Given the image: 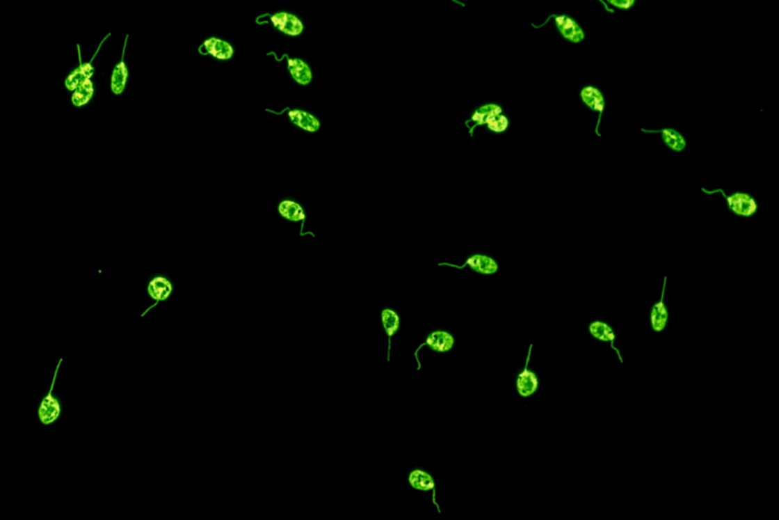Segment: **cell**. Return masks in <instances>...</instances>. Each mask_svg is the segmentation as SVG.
Returning <instances> with one entry per match:
<instances>
[{"mask_svg":"<svg viewBox=\"0 0 779 520\" xmlns=\"http://www.w3.org/2000/svg\"><path fill=\"white\" fill-rule=\"evenodd\" d=\"M278 212L282 218L289 222L300 223V236H305V225L307 222V212L304 207L298 201L292 198H284L278 203Z\"/></svg>","mask_w":779,"mask_h":520,"instance_id":"obj_11","label":"cell"},{"mask_svg":"<svg viewBox=\"0 0 779 520\" xmlns=\"http://www.w3.org/2000/svg\"><path fill=\"white\" fill-rule=\"evenodd\" d=\"M493 105H495V104L490 103L481 106V107L478 108L477 110L473 112L472 116H471L469 120L465 121V124H466L467 127H468L469 134H470L471 137H473L476 128H477L478 126L483 125L484 123H485L487 114L492 109Z\"/></svg>","mask_w":779,"mask_h":520,"instance_id":"obj_20","label":"cell"},{"mask_svg":"<svg viewBox=\"0 0 779 520\" xmlns=\"http://www.w3.org/2000/svg\"><path fill=\"white\" fill-rule=\"evenodd\" d=\"M128 38H129V35L126 36L125 42H124L121 61L115 66L114 70H113L112 77H111V90H112L113 94L116 95V96H120V95L123 94L126 88V85H127L128 68L127 65H126L125 58H124V57H125V49L126 45H127Z\"/></svg>","mask_w":779,"mask_h":520,"instance_id":"obj_17","label":"cell"},{"mask_svg":"<svg viewBox=\"0 0 779 520\" xmlns=\"http://www.w3.org/2000/svg\"><path fill=\"white\" fill-rule=\"evenodd\" d=\"M533 344L530 345V349L528 352V357H527L526 365H524L523 370L517 376V381H515V386H517V391L522 397H530L538 391L539 388V379L534 372L529 369L528 365L530 362L531 353H532Z\"/></svg>","mask_w":779,"mask_h":520,"instance_id":"obj_10","label":"cell"},{"mask_svg":"<svg viewBox=\"0 0 779 520\" xmlns=\"http://www.w3.org/2000/svg\"><path fill=\"white\" fill-rule=\"evenodd\" d=\"M65 362V356H61L55 365L49 388L37 402L36 415L38 424L44 428H51L56 426L64 416V404L62 398L57 391L58 386V376L63 363Z\"/></svg>","mask_w":779,"mask_h":520,"instance_id":"obj_1","label":"cell"},{"mask_svg":"<svg viewBox=\"0 0 779 520\" xmlns=\"http://www.w3.org/2000/svg\"><path fill=\"white\" fill-rule=\"evenodd\" d=\"M641 132H645V134H661V141H663L664 145H665L666 147L668 148V149H670L675 152H684V150H685L686 149V147H687V141H686V139L685 137H684L683 134H682L678 129H676V128L664 127L661 128V129L656 130L645 129V128H643V129H641Z\"/></svg>","mask_w":779,"mask_h":520,"instance_id":"obj_14","label":"cell"},{"mask_svg":"<svg viewBox=\"0 0 779 520\" xmlns=\"http://www.w3.org/2000/svg\"><path fill=\"white\" fill-rule=\"evenodd\" d=\"M95 94L94 84L90 79L86 81L83 85L79 86L77 90L73 92L72 97V103L75 107H83L86 106L90 100L93 99Z\"/></svg>","mask_w":779,"mask_h":520,"instance_id":"obj_19","label":"cell"},{"mask_svg":"<svg viewBox=\"0 0 779 520\" xmlns=\"http://www.w3.org/2000/svg\"><path fill=\"white\" fill-rule=\"evenodd\" d=\"M287 62L289 74L296 83L302 86H307L311 83L313 75L309 66L304 61L296 58H287Z\"/></svg>","mask_w":779,"mask_h":520,"instance_id":"obj_18","label":"cell"},{"mask_svg":"<svg viewBox=\"0 0 779 520\" xmlns=\"http://www.w3.org/2000/svg\"><path fill=\"white\" fill-rule=\"evenodd\" d=\"M407 480H408L409 484H410L411 488H413L414 490L421 491V492H429V491L433 492V505L437 507L438 514H440V505H438L437 500H435V498H437V490H435L437 486H435V479H433V475L427 473V471L421 470V468H415V470L409 473Z\"/></svg>","mask_w":779,"mask_h":520,"instance_id":"obj_12","label":"cell"},{"mask_svg":"<svg viewBox=\"0 0 779 520\" xmlns=\"http://www.w3.org/2000/svg\"><path fill=\"white\" fill-rule=\"evenodd\" d=\"M77 48H79V66L75 68L72 74L68 75L65 79V87L68 90H70V92H74L79 86L83 85L86 81L90 79V77H93L95 72L94 66H93V61H94V57L96 54L94 55L92 61L88 62V63L83 64L81 63L79 45H77Z\"/></svg>","mask_w":779,"mask_h":520,"instance_id":"obj_16","label":"cell"},{"mask_svg":"<svg viewBox=\"0 0 779 520\" xmlns=\"http://www.w3.org/2000/svg\"><path fill=\"white\" fill-rule=\"evenodd\" d=\"M701 190L706 194H721L727 203L728 210L739 218H752L758 212L759 205L757 199L748 192L736 191L734 194H727L721 188H714L712 190L701 188Z\"/></svg>","mask_w":779,"mask_h":520,"instance_id":"obj_3","label":"cell"},{"mask_svg":"<svg viewBox=\"0 0 779 520\" xmlns=\"http://www.w3.org/2000/svg\"><path fill=\"white\" fill-rule=\"evenodd\" d=\"M256 23L259 25L263 24H272L280 32L289 36H298L304 30L302 22L296 17L287 13H278L274 15H263L257 17Z\"/></svg>","mask_w":779,"mask_h":520,"instance_id":"obj_4","label":"cell"},{"mask_svg":"<svg viewBox=\"0 0 779 520\" xmlns=\"http://www.w3.org/2000/svg\"><path fill=\"white\" fill-rule=\"evenodd\" d=\"M552 21L560 35L570 43H581L586 38L583 28L572 17L566 15H552Z\"/></svg>","mask_w":779,"mask_h":520,"instance_id":"obj_9","label":"cell"},{"mask_svg":"<svg viewBox=\"0 0 779 520\" xmlns=\"http://www.w3.org/2000/svg\"><path fill=\"white\" fill-rule=\"evenodd\" d=\"M588 329H590L591 335L594 336L595 338L601 340V342H608L607 336L612 327L606 322L597 320V322L591 323Z\"/></svg>","mask_w":779,"mask_h":520,"instance_id":"obj_22","label":"cell"},{"mask_svg":"<svg viewBox=\"0 0 779 520\" xmlns=\"http://www.w3.org/2000/svg\"><path fill=\"white\" fill-rule=\"evenodd\" d=\"M455 346V338L449 333L448 331H433L428 336H427L426 342L420 345L417 349L414 352V358L417 361V370L421 368V363L419 361L420 349L424 347H428L429 349H433V352L437 353H448Z\"/></svg>","mask_w":779,"mask_h":520,"instance_id":"obj_7","label":"cell"},{"mask_svg":"<svg viewBox=\"0 0 779 520\" xmlns=\"http://www.w3.org/2000/svg\"><path fill=\"white\" fill-rule=\"evenodd\" d=\"M174 293L175 283L172 278L163 274H152L145 284V296L150 305L141 313V317H145L152 310L169 302Z\"/></svg>","mask_w":779,"mask_h":520,"instance_id":"obj_2","label":"cell"},{"mask_svg":"<svg viewBox=\"0 0 779 520\" xmlns=\"http://www.w3.org/2000/svg\"><path fill=\"white\" fill-rule=\"evenodd\" d=\"M438 265H440V267H451L458 269L469 267V269L474 271L475 273L485 274V276L497 274V271H499V263H497V261L495 260V258L485 255V254L480 253L472 254V255L469 256V258H467L466 260H464L462 265H451V263L449 262H440L438 263Z\"/></svg>","mask_w":779,"mask_h":520,"instance_id":"obj_6","label":"cell"},{"mask_svg":"<svg viewBox=\"0 0 779 520\" xmlns=\"http://www.w3.org/2000/svg\"><path fill=\"white\" fill-rule=\"evenodd\" d=\"M380 324L385 335L388 338V362L391 359L392 340L394 336L400 331L401 327V317L396 310L392 308H383L380 311Z\"/></svg>","mask_w":779,"mask_h":520,"instance_id":"obj_15","label":"cell"},{"mask_svg":"<svg viewBox=\"0 0 779 520\" xmlns=\"http://www.w3.org/2000/svg\"><path fill=\"white\" fill-rule=\"evenodd\" d=\"M266 111L273 113L275 115L285 114L292 125L296 126L303 132H307V134H316L321 128L320 120L311 113L304 111V110L285 108L280 112L273 111L271 109H266Z\"/></svg>","mask_w":779,"mask_h":520,"instance_id":"obj_5","label":"cell"},{"mask_svg":"<svg viewBox=\"0 0 779 520\" xmlns=\"http://www.w3.org/2000/svg\"><path fill=\"white\" fill-rule=\"evenodd\" d=\"M453 1L457 2V3H460V2L458 1V0H453ZM460 4H462V3H460ZM462 6H464V4H462Z\"/></svg>","mask_w":779,"mask_h":520,"instance_id":"obj_24","label":"cell"},{"mask_svg":"<svg viewBox=\"0 0 779 520\" xmlns=\"http://www.w3.org/2000/svg\"><path fill=\"white\" fill-rule=\"evenodd\" d=\"M603 4L605 10L609 13H614L615 10H630L635 6L636 0H599Z\"/></svg>","mask_w":779,"mask_h":520,"instance_id":"obj_21","label":"cell"},{"mask_svg":"<svg viewBox=\"0 0 779 520\" xmlns=\"http://www.w3.org/2000/svg\"><path fill=\"white\" fill-rule=\"evenodd\" d=\"M650 322H652V329L656 331H661L665 329L667 325L668 317H664L654 307H652L650 311Z\"/></svg>","mask_w":779,"mask_h":520,"instance_id":"obj_23","label":"cell"},{"mask_svg":"<svg viewBox=\"0 0 779 520\" xmlns=\"http://www.w3.org/2000/svg\"><path fill=\"white\" fill-rule=\"evenodd\" d=\"M581 99L584 102V105L592 110L593 112L597 114V123L596 126V134L597 136L601 137L599 128L601 126L602 117H603L604 112L606 109L605 97H604L603 92L600 88L595 87V86H586L581 88Z\"/></svg>","mask_w":779,"mask_h":520,"instance_id":"obj_8","label":"cell"},{"mask_svg":"<svg viewBox=\"0 0 779 520\" xmlns=\"http://www.w3.org/2000/svg\"><path fill=\"white\" fill-rule=\"evenodd\" d=\"M198 52L201 55H210L214 58L219 59V61H227L231 59L234 55V48L232 47L231 44L223 40L218 39V38H210V39L205 40L198 48Z\"/></svg>","mask_w":779,"mask_h":520,"instance_id":"obj_13","label":"cell"}]
</instances>
